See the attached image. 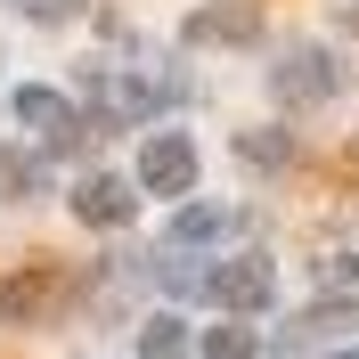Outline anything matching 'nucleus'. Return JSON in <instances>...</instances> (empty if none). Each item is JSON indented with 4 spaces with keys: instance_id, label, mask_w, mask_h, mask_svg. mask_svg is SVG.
Returning <instances> with one entry per match:
<instances>
[{
    "instance_id": "f257e3e1",
    "label": "nucleus",
    "mask_w": 359,
    "mask_h": 359,
    "mask_svg": "<svg viewBox=\"0 0 359 359\" xmlns=\"http://www.w3.org/2000/svg\"><path fill=\"white\" fill-rule=\"evenodd\" d=\"M269 82H278V107H327V98L343 90V66H335L318 41H302V49H286V57H278V74H269Z\"/></svg>"
},
{
    "instance_id": "f03ea898",
    "label": "nucleus",
    "mask_w": 359,
    "mask_h": 359,
    "mask_svg": "<svg viewBox=\"0 0 359 359\" xmlns=\"http://www.w3.org/2000/svg\"><path fill=\"white\" fill-rule=\"evenodd\" d=\"M139 188L147 196H188L196 188V147L188 139H147L139 147Z\"/></svg>"
},
{
    "instance_id": "7ed1b4c3",
    "label": "nucleus",
    "mask_w": 359,
    "mask_h": 359,
    "mask_svg": "<svg viewBox=\"0 0 359 359\" xmlns=\"http://www.w3.org/2000/svg\"><path fill=\"white\" fill-rule=\"evenodd\" d=\"M57 294H66V269L57 262H25V269L0 278V318H41Z\"/></svg>"
},
{
    "instance_id": "20e7f679",
    "label": "nucleus",
    "mask_w": 359,
    "mask_h": 359,
    "mask_svg": "<svg viewBox=\"0 0 359 359\" xmlns=\"http://www.w3.org/2000/svg\"><path fill=\"white\" fill-rule=\"evenodd\" d=\"M204 294L221 302V311H262L269 294H278V278H269L262 253H245V262H221L212 278H204Z\"/></svg>"
},
{
    "instance_id": "39448f33",
    "label": "nucleus",
    "mask_w": 359,
    "mask_h": 359,
    "mask_svg": "<svg viewBox=\"0 0 359 359\" xmlns=\"http://www.w3.org/2000/svg\"><path fill=\"white\" fill-rule=\"evenodd\" d=\"M17 123H33V131H49V147H82V114L57 98V90H17Z\"/></svg>"
},
{
    "instance_id": "423d86ee",
    "label": "nucleus",
    "mask_w": 359,
    "mask_h": 359,
    "mask_svg": "<svg viewBox=\"0 0 359 359\" xmlns=\"http://www.w3.org/2000/svg\"><path fill=\"white\" fill-rule=\"evenodd\" d=\"M188 41H262V8H245V0H221V8H196L188 17Z\"/></svg>"
},
{
    "instance_id": "0eeeda50",
    "label": "nucleus",
    "mask_w": 359,
    "mask_h": 359,
    "mask_svg": "<svg viewBox=\"0 0 359 359\" xmlns=\"http://www.w3.org/2000/svg\"><path fill=\"white\" fill-rule=\"evenodd\" d=\"M74 212H82L90 229H123L131 221V180H82V188H74Z\"/></svg>"
},
{
    "instance_id": "6e6552de",
    "label": "nucleus",
    "mask_w": 359,
    "mask_h": 359,
    "mask_svg": "<svg viewBox=\"0 0 359 359\" xmlns=\"http://www.w3.org/2000/svg\"><path fill=\"white\" fill-rule=\"evenodd\" d=\"M139 359H188V327L180 318H147L139 327Z\"/></svg>"
},
{
    "instance_id": "1a4fd4ad",
    "label": "nucleus",
    "mask_w": 359,
    "mask_h": 359,
    "mask_svg": "<svg viewBox=\"0 0 359 359\" xmlns=\"http://www.w3.org/2000/svg\"><path fill=\"white\" fill-rule=\"evenodd\" d=\"M221 229H229L221 204H188V212L172 221V245H204V237H221Z\"/></svg>"
},
{
    "instance_id": "9d476101",
    "label": "nucleus",
    "mask_w": 359,
    "mask_h": 359,
    "mask_svg": "<svg viewBox=\"0 0 359 359\" xmlns=\"http://www.w3.org/2000/svg\"><path fill=\"white\" fill-rule=\"evenodd\" d=\"M237 156L262 163V172H278V163H294V139H286V131H245V139H237Z\"/></svg>"
},
{
    "instance_id": "9b49d317",
    "label": "nucleus",
    "mask_w": 359,
    "mask_h": 359,
    "mask_svg": "<svg viewBox=\"0 0 359 359\" xmlns=\"http://www.w3.org/2000/svg\"><path fill=\"white\" fill-rule=\"evenodd\" d=\"M204 359H262V343H253V327H237V318H229V327H212V335H204Z\"/></svg>"
},
{
    "instance_id": "f8f14e48",
    "label": "nucleus",
    "mask_w": 359,
    "mask_h": 359,
    "mask_svg": "<svg viewBox=\"0 0 359 359\" xmlns=\"http://www.w3.org/2000/svg\"><path fill=\"white\" fill-rule=\"evenodd\" d=\"M17 8H25V17H41V25H66L82 0H17Z\"/></svg>"
},
{
    "instance_id": "ddd939ff",
    "label": "nucleus",
    "mask_w": 359,
    "mask_h": 359,
    "mask_svg": "<svg viewBox=\"0 0 359 359\" xmlns=\"http://www.w3.org/2000/svg\"><path fill=\"white\" fill-rule=\"evenodd\" d=\"M343 25H351V41H359V8H343Z\"/></svg>"
}]
</instances>
